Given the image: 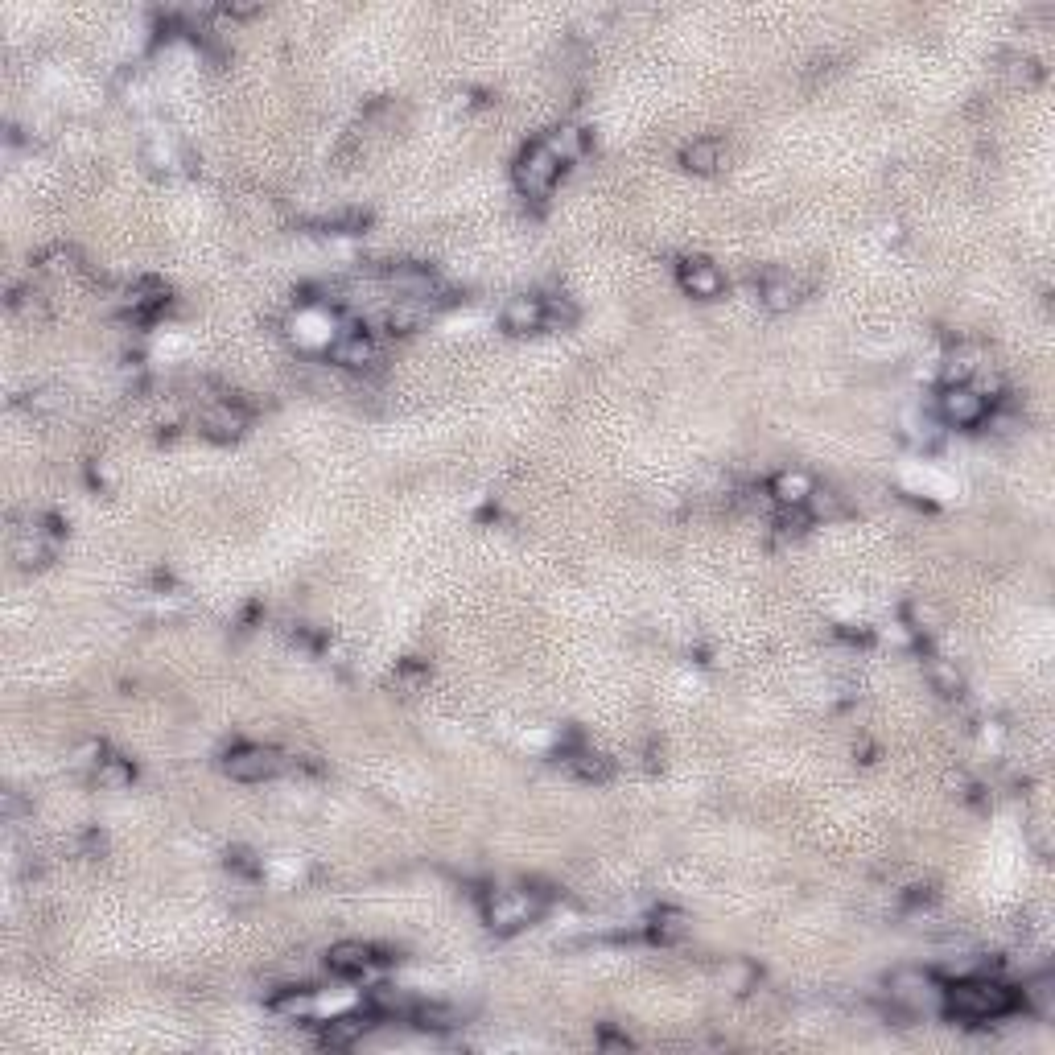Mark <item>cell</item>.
<instances>
[{"instance_id":"1","label":"cell","mask_w":1055,"mask_h":1055,"mask_svg":"<svg viewBox=\"0 0 1055 1055\" xmlns=\"http://www.w3.org/2000/svg\"><path fill=\"white\" fill-rule=\"evenodd\" d=\"M940 1002L948 1006L952 1018H965V1023H985V1018H998L1014 1006L1010 990L998 981H961L952 990H944Z\"/></svg>"},{"instance_id":"2","label":"cell","mask_w":1055,"mask_h":1055,"mask_svg":"<svg viewBox=\"0 0 1055 1055\" xmlns=\"http://www.w3.org/2000/svg\"><path fill=\"white\" fill-rule=\"evenodd\" d=\"M557 174H561V161H557V153L549 149V145H532L524 157H520V165H516V182H520V190L524 194H532V198H544L553 190V182H557Z\"/></svg>"},{"instance_id":"3","label":"cell","mask_w":1055,"mask_h":1055,"mask_svg":"<svg viewBox=\"0 0 1055 1055\" xmlns=\"http://www.w3.org/2000/svg\"><path fill=\"white\" fill-rule=\"evenodd\" d=\"M281 771V755L268 751V746H240V751L227 755V775L240 779V784H260V779H272Z\"/></svg>"},{"instance_id":"4","label":"cell","mask_w":1055,"mask_h":1055,"mask_svg":"<svg viewBox=\"0 0 1055 1055\" xmlns=\"http://www.w3.org/2000/svg\"><path fill=\"white\" fill-rule=\"evenodd\" d=\"M940 413L952 421V425H977L985 417V396L973 392V388H948L940 396Z\"/></svg>"},{"instance_id":"5","label":"cell","mask_w":1055,"mask_h":1055,"mask_svg":"<svg viewBox=\"0 0 1055 1055\" xmlns=\"http://www.w3.org/2000/svg\"><path fill=\"white\" fill-rule=\"evenodd\" d=\"M680 281H685V289L701 301H713V297H722L726 289V277L718 272V264H709V260H689L685 268H680Z\"/></svg>"},{"instance_id":"6","label":"cell","mask_w":1055,"mask_h":1055,"mask_svg":"<svg viewBox=\"0 0 1055 1055\" xmlns=\"http://www.w3.org/2000/svg\"><path fill=\"white\" fill-rule=\"evenodd\" d=\"M544 318H549V310H544V301H540V297H512V301L503 305V326H507V330H516V334L540 330Z\"/></svg>"},{"instance_id":"7","label":"cell","mask_w":1055,"mask_h":1055,"mask_svg":"<svg viewBox=\"0 0 1055 1055\" xmlns=\"http://www.w3.org/2000/svg\"><path fill=\"white\" fill-rule=\"evenodd\" d=\"M891 994L899 998V1002H907V1006H936L944 994L936 990V981L932 977H924V973H899L895 981H891Z\"/></svg>"},{"instance_id":"8","label":"cell","mask_w":1055,"mask_h":1055,"mask_svg":"<svg viewBox=\"0 0 1055 1055\" xmlns=\"http://www.w3.org/2000/svg\"><path fill=\"white\" fill-rule=\"evenodd\" d=\"M326 965H330V973H338V977H359V973H367V965H371V948H367V944H355V940H343V944H334V948L326 952Z\"/></svg>"},{"instance_id":"9","label":"cell","mask_w":1055,"mask_h":1055,"mask_svg":"<svg viewBox=\"0 0 1055 1055\" xmlns=\"http://www.w3.org/2000/svg\"><path fill=\"white\" fill-rule=\"evenodd\" d=\"M487 915H491L495 928H516V924H528L532 903H528V895H495Z\"/></svg>"},{"instance_id":"10","label":"cell","mask_w":1055,"mask_h":1055,"mask_svg":"<svg viewBox=\"0 0 1055 1055\" xmlns=\"http://www.w3.org/2000/svg\"><path fill=\"white\" fill-rule=\"evenodd\" d=\"M376 359V343H371V338L363 334V330H355V334H343L334 343V363H343V367H363V363H371Z\"/></svg>"},{"instance_id":"11","label":"cell","mask_w":1055,"mask_h":1055,"mask_svg":"<svg viewBox=\"0 0 1055 1055\" xmlns=\"http://www.w3.org/2000/svg\"><path fill=\"white\" fill-rule=\"evenodd\" d=\"M202 425H207L211 437H240L244 433V413L240 408H231V404H215L207 417H202Z\"/></svg>"},{"instance_id":"12","label":"cell","mask_w":1055,"mask_h":1055,"mask_svg":"<svg viewBox=\"0 0 1055 1055\" xmlns=\"http://www.w3.org/2000/svg\"><path fill=\"white\" fill-rule=\"evenodd\" d=\"M685 165L697 169V174H713V169L722 165V149H718V141H693V145L685 149Z\"/></svg>"},{"instance_id":"13","label":"cell","mask_w":1055,"mask_h":1055,"mask_svg":"<svg viewBox=\"0 0 1055 1055\" xmlns=\"http://www.w3.org/2000/svg\"><path fill=\"white\" fill-rule=\"evenodd\" d=\"M363 1031H367L363 1018H334V1023L322 1031V1043H326V1047H351Z\"/></svg>"},{"instance_id":"14","label":"cell","mask_w":1055,"mask_h":1055,"mask_svg":"<svg viewBox=\"0 0 1055 1055\" xmlns=\"http://www.w3.org/2000/svg\"><path fill=\"white\" fill-rule=\"evenodd\" d=\"M763 305H767L771 314L792 310V305H796V285L792 281H767L763 285Z\"/></svg>"},{"instance_id":"15","label":"cell","mask_w":1055,"mask_h":1055,"mask_svg":"<svg viewBox=\"0 0 1055 1055\" xmlns=\"http://www.w3.org/2000/svg\"><path fill=\"white\" fill-rule=\"evenodd\" d=\"M775 495H779V503H804L812 495V487H808L804 474H779V479H775Z\"/></svg>"},{"instance_id":"16","label":"cell","mask_w":1055,"mask_h":1055,"mask_svg":"<svg viewBox=\"0 0 1055 1055\" xmlns=\"http://www.w3.org/2000/svg\"><path fill=\"white\" fill-rule=\"evenodd\" d=\"M544 145H549V149L557 153V161L565 165V161H573L577 153H582V132H577V128H561V132H557V136H549V141H544Z\"/></svg>"}]
</instances>
